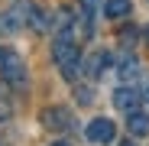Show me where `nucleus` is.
Returning a JSON list of instances; mask_svg holds the SVG:
<instances>
[{"label":"nucleus","instance_id":"9d476101","mask_svg":"<svg viewBox=\"0 0 149 146\" xmlns=\"http://www.w3.org/2000/svg\"><path fill=\"white\" fill-rule=\"evenodd\" d=\"M120 75H123V81H133L136 75H139V62L130 55V59H123V65H120Z\"/></svg>","mask_w":149,"mask_h":146},{"label":"nucleus","instance_id":"20e7f679","mask_svg":"<svg viewBox=\"0 0 149 146\" xmlns=\"http://www.w3.org/2000/svg\"><path fill=\"white\" fill-rule=\"evenodd\" d=\"M139 101H143V94H139L136 88H117V91H113V104H117V110H123V114L139 110Z\"/></svg>","mask_w":149,"mask_h":146},{"label":"nucleus","instance_id":"9b49d317","mask_svg":"<svg viewBox=\"0 0 149 146\" xmlns=\"http://www.w3.org/2000/svg\"><path fill=\"white\" fill-rule=\"evenodd\" d=\"M74 97H78V104H94V88H88V85H81V88H74Z\"/></svg>","mask_w":149,"mask_h":146},{"label":"nucleus","instance_id":"423d86ee","mask_svg":"<svg viewBox=\"0 0 149 146\" xmlns=\"http://www.w3.org/2000/svg\"><path fill=\"white\" fill-rule=\"evenodd\" d=\"M107 65H110V55H107V52H94V55H88L84 71H88V78H101Z\"/></svg>","mask_w":149,"mask_h":146},{"label":"nucleus","instance_id":"2eb2a0df","mask_svg":"<svg viewBox=\"0 0 149 146\" xmlns=\"http://www.w3.org/2000/svg\"><path fill=\"white\" fill-rule=\"evenodd\" d=\"M120 146H136V143H130V140H127V143H120Z\"/></svg>","mask_w":149,"mask_h":146},{"label":"nucleus","instance_id":"f03ea898","mask_svg":"<svg viewBox=\"0 0 149 146\" xmlns=\"http://www.w3.org/2000/svg\"><path fill=\"white\" fill-rule=\"evenodd\" d=\"M0 75L10 88H23L26 85V62L23 55H16L13 49H0Z\"/></svg>","mask_w":149,"mask_h":146},{"label":"nucleus","instance_id":"4468645a","mask_svg":"<svg viewBox=\"0 0 149 146\" xmlns=\"http://www.w3.org/2000/svg\"><path fill=\"white\" fill-rule=\"evenodd\" d=\"M143 39H146V42H149V26H146V29H143Z\"/></svg>","mask_w":149,"mask_h":146},{"label":"nucleus","instance_id":"ddd939ff","mask_svg":"<svg viewBox=\"0 0 149 146\" xmlns=\"http://www.w3.org/2000/svg\"><path fill=\"white\" fill-rule=\"evenodd\" d=\"M52 146H71V143H68V140H55Z\"/></svg>","mask_w":149,"mask_h":146},{"label":"nucleus","instance_id":"7ed1b4c3","mask_svg":"<svg viewBox=\"0 0 149 146\" xmlns=\"http://www.w3.org/2000/svg\"><path fill=\"white\" fill-rule=\"evenodd\" d=\"M113 136H117V127H113V120H107V117H97V120L88 124V140H91L94 146H104V143H110Z\"/></svg>","mask_w":149,"mask_h":146},{"label":"nucleus","instance_id":"f8f14e48","mask_svg":"<svg viewBox=\"0 0 149 146\" xmlns=\"http://www.w3.org/2000/svg\"><path fill=\"white\" fill-rule=\"evenodd\" d=\"M133 39H136V29H123L120 33V42L123 45H133Z\"/></svg>","mask_w":149,"mask_h":146},{"label":"nucleus","instance_id":"0eeeda50","mask_svg":"<svg viewBox=\"0 0 149 146\" xmlns=\"http://www.w3.org/2000/svg\"><path fill=\"white\" fill-rule=\"evenodd\" d=\"M127 130H130L133 136H149V114L133 110V114H130V120H127Z\"/></svg>","mask_w":149,"mask_h":146},{"label":"nucleus","instance_id":"f257e3e1","mask_svg":"<svg viewBox=\"0 0 149 146\" xmlns=\"http://www.w3.org/2000/svg\"><path fill=\"white\" fill-rule=\"evenodd\" d=\"M52 59H55V65L62 68V75H65L68 81L78 78V42L71 39L68 29H62V33L52 39Z\"/></svg>","mask_w":149,"mask_h":146},{"label":"nucleus","instance_id":"39448f33","mask_svg":"<svg viewBox=\"0 0 149 146\" xmlns=\"http://www.w3.org/2000/svg\"><path fill=\"white\" fill-rule=\"evenodd\" d=\"M42 124L52 127V130H71V127H74V124H71V114H68L65 107H45V110H42Z\"/></svg>","mask_w":149,"mask_h":146},{"label":"nucleus","instance_id":"6e6552de","mask_svg":"<svg viewBox=\"0 0 149 146\" xmlns=\"http://www.w3.org/2000/svg\"><path fill=\"white\" fill-rule=\"evenodd\" d=\"M130 10H133L130 0H107L104 3V16L107 20H123V16H130Z\"/></svg>","mask_w":149,"mask_h":146},{"label":"nucleus","instance_id":"1a4fd4ad","mask_svg":"<svg viewBox=\"0 0 149 146\" xmlns=\"http://www.w3.org/2000/svg\"><path fill=\"white\" fill-rule=\"evenodd\" d=\"M81 10H84V29L91 33V20L97 16V10H101V0H81Z\"/></svg>","mask_w":149,"mask_h":146},{"label":"nucleus","instance_id":"dca6fc26","mask_svg":"<svg viewBox=\"0 0 149 146\" xmlns=\"http://www.w3.org/2000/svg\"><path fill=\"white\" fill-rule=\"evenodd\" d=\"M143 97H146V101H149V88H146V94H143Z\"/></svg>","mask_w":149,"mask_h":146}]
</instances>
